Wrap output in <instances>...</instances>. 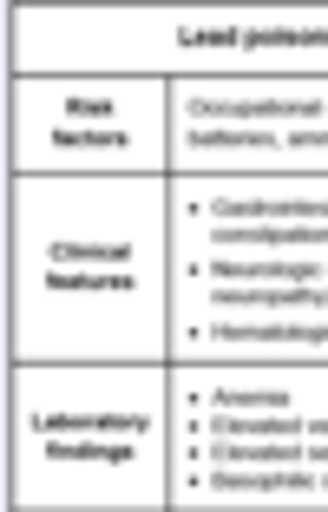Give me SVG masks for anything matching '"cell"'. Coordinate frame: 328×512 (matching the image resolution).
Instances as JSON below:
<instances>
[{"mask_svg": "<svg viewBox=\"0 0 328 512\" xmlns=\"http://www.w3.org/2000/svg\"><path fill=\"white\" fill-rule=\"evenodd\" d=\"M191 145H276V132H243V125H224V132H210V125H197Z\"/></svg>", "mask_w": 328, "mask_h": 512, "instance_id": "cell-12", "label": "cell"}, {"mask_svg": "<svg viewBox=\"0 0 328 512\" xmlns=\"http://www.w3.org/2000/svg\"><path fill=\"white\" fill-rule=\"evenodd\" d=\"M217 407H243V414H283L289 407V394H276V388H250V394H217Z\"/></svg>", "mask_w": 328, "mask_h": 512, "instance_id": "cell-10", "label": "cell"}, {"mask_svg": "<svg viewBox=\"0 0 328 512\" xmlns=\"http://www.w3.org/2000/svg\"><path fill=\"white\" fill-rule=\"evenodd\" d=\"M224 243L230 250H328V230H289V224H224Z\"/></svg>", "mask_w": 328, "mask_h": 512, "instance_id": "cell-3", "label": "cell"}, {"mask_svg": "<svg viewBox=\"0 0 328 512\" xmlns=\"http://www.w3.org/2000/svg\"><path fill=\"white\" fill-rule=\"evenodd\" d=\"M217 342H296V348H322L328 322H217Z\"/></svg>", "mask_w": 328, "mask_h": 512, "instance_id": "cell-2", "label": "cell"}, {"mask_svg": "<svg viewBox=\"0 0 328 512\" xmlns=\"http://www.w3.org/2000/svg\"><path fill=\"white\" fill-rule=\"evenodd\" d=\"M224 309H328V283H243V289H230L224 283Z\"/></svg>", "mask_w": 328, "mask_h": 512, "instance_id": "cell-1", "label": "cell"}, {"mask_svg": "<svg viewBox=\"0 0 328 512\" xmlns=\"http://www.w3.org/2000/svg\"><path fill=\"white\" fill-rule=\"evenodd\" d=\"M40 427H46V440H66V434H92V440L119 434V440H132V434H145L138 414H46Z\"/></svg>", "mask_w": 328, "mask_h": 512, "instance_id": "cell-4", "label": "cell"}, {"mask_svg": "<svg viewBox=\"0 0 328 512\" xmlns=\"http://www.w3.org/2000/svg\"><path fill=\"white\" fill-rule=\"evenodd\" d=\"M217 486H256V493H269V486H276V493H302V486H309V473H250V480H230V473H217Z\"/></svg>", "mask_w": 328, "mask_h": 512, "instance_id": "cell-11", "label": "cell"}, {"mask_svg": "<svg viewBox=\"0 0 328 512\" xmlns=\"http://www.w3.org/2000/svg\"><path fill=\"white\" fill-rule=\"evenodd\" d=\"M322 283H328V270H322Z\"/></svg>", "mask_w": 328, "mask_h": 512, "instance_id": "cell-14", "label": "cell"}, {"mask_svg": "<svg viewBox=\"0 0 328 512\" xmlns=\"http://www.w3.org/2000/svg\"><path fill=\"white\" fill-rule=\"evenodd\" d=\"M53 460H132V447L125 440H53Z\"/></svg>", "mask_w": 328, "mask_h": 512, "instance_id": "cell-7", "label": "cell"}, {"mask_svg": "<svg viewBox=\"0 0 328 512\" xmlns=\"http://www.w3.org/2000/svg\"><path fill=\"white\" fill-rule=\"evenodd\" d=\"M46 283H53V289H125L132 276H125V270H99V276H92V270H53Z\"/></svg>", "mask_w": 328, "mask_h": 512, "instance_id": "cell-9", "label": "cell"}, {"mask_svg": "<svg viewBox=\"0 0 328 512\" xmlns=\"http://www.w3.org/2000/svg\"><path fill=\"white\" fill-rule=\"evenodd\" d=\"M217 440H296V414H250V421H230L217 414Z\"/></svg>", "mask_w": 328, "mask_h": 512, "instance_id": "cell-5", "label": "cell"}, {"mask_svg": "<svg viewBox=\"0 0 328 512\" xmlns=\"http://www.w3.org/2000/svg\"><path fill=\"white\" fill-rule=\"evenodd\" d=\"M53 145H66V151H105V145H125V125H92V132L60 125V132H53Z\"/></svg>", "mask_w": 328, "mask_h": 512, "instance_id": "cell-8", "label": "cell"}, {"mask_svg": "<svg viewBox=\"0 0 328 512\" xmlns=\"http://www.w3.org/2000/svg\"><path fill=\"white\" fill-rule=\"evenodd\" d=\"M73 119H92V125H105V119H112V106H105V99H73Z\"/></svg>", "mask_w": 328, "mask_h": 512, "instance_id": "cell-13", "label": "cell"}, {"mask_svg": "<svg viewBox=\"0 0 328 512\" xmlns=\"http://www.w3.org/2000/svg\"><path fill=\"white\" fill-rule=\"evenodd\" d=\"M86 263H99V270H125L132 250H125V243H53V270H86Z\"/></svg>", "mask_w": 328, "mask_h": 512, "instance_id": "cell-6", "label": "cell"}]
</instances>
